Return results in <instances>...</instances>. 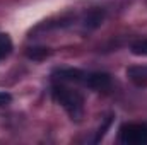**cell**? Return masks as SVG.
<instances>
[{
	"label": "cell",
	"mask_w": 147,
	"mask_h": 145,
	"mask_svg": "<svg viewBox=\"0 0 147 145\" xmlns=\"http://www.w3.org/2000/svg\"><path fill=\"white\" fill-rule=\"evenodd\" d=\"M50 55H51V50L46 46H33V48L26 50V56L29 60H34V62H41V60L48 58Z\"/></svg>",
	"instance_id": "52a82bcc"
},
{
	"label": "cell",
	"mask_w": 147,
	"mask_h": 145,
	"mask_svg": "<svg viewBox=\"0 0 147 145\" xmlns=\"http://www.w3.org/2000/svg\"><path fill=\"white\" fill-rule=\"evenodd\" d=\"M103 21H105V10L103 9H91L84 17V28L87 31L96 29L103 24Z\"/></svg>",
	"instance_id": "5b68a950"
},
{
	"label": "cell",
	"mask_w": 147,
	"mask_h": 145,
	"mask_svg": "<svg viewBox=\"0 0 147 145\" xmlns=\"http://www.w3.org/2000/svg\"><path fill=\"white\" fill-rule=\"evenodd\" d=\"M130 53L135 55V56H147V38L137 39L135 43H132Z\"/></svg>",
	"instance_id": "9c48e42d"
},
{
	"label": "cell",
	"mask_w": 147,
	"mask_h": 145,
	"mask_svg": "<svg viewBox=\"0 0 147 145\" xmlns=\"http://www.w3.org/2000/svg\"><path fill=\"white\" fill-rule=\"evenodd\" d=\"M86 70L80 68H58L55 70L57 79H60L62 82H75V84H84L86 79Z\"/></svg>",
	"instance_id": "277c9868"
},
{
	"label": "cell",
	"mask_w": 147,
	"mask_h": 145,
	"mask_svg": "<svg viewBox=\"0 0 147 145\" xmlns=\"http://www.w3.org/2000/svg\"><path fill=\"white\" fill-rule=\"evenodd\" d=\"M127 75L137 85H146L147 84V67H130L127 70Z\"/></svg>",
	"instance_id": "8992f818"
},
{
	"label": "cell",
	"mask_w": 147,
	"mask_h": 145,
	"mask_svg": "<svg viewBox=\"0 0 147 145\" xmlns=\"http://www.w3.org/2000/svg\"><path fill=\"white\" fill-rule=\"evenodd\" d=\"M10 101H12V96L9 92H2L0 91V106H7Z\"/></svg>",
	"instance_id": "30bf717a"
},
{
	"label": "cell",
	"mask_w": 147,
	"mask_h": 145,
	"mask_svg": "<svg viewBox=\"0 0 147 145\" xmlns=\"http://www.w3.org/2000/svg\"><path fill=\"white\" fill-rule=\"evenodd\" d=\"M120 142L125 145H147V123H125L120 126Z\"/></svg>",
	"instance_id": "7a4b0ae2"
},
{
	"label": "cell",
	"mask_w": 147,
	"mask_h": 145,
	"mask_svg": "<svg viewBox=\"0 0 147 145\" xmlns=\"http://www.w3.org/2000/svg\"><path fill=\"white\" fill-rule=\"evenodd\" d=\"M51 96L67 111L70 119L80 121V118L84 116V97L80 96V92L74 91V89L63 85V84H55L51 87Z\"/></svg>",
	"instance_id": "6da1fadb"
},
{
	"label": "cell",
	"mask_w": 147,
	"mask_h": 145,
	"mask_svg": "<svg viewBox=\"0 0 147 145\" xmlns=\"http://www.w3.org/2000/svg\"><path fill=\"white\" fill-rule=\"evenodd\" d=\"M12 53V39L9 34L0 33V60L7 58Z\"/></svg>",
	"instance_id": "ba28073f"
},
{
	"label": "cell",
	"mask_w": 147,
	"mask_h": 145,
	"mask_svg": "<svg viewBox=\"0 0 147 145\" xmlns=\"http://www.w3.org/2000/svg\"><path fill=\"white\" fill-rule=\"evenodd\" d=\"M82 85H86L92 91H106L111 87V77L110 73L105 72H87Z\"/></svg>",
	"instance_id": "3957f363"
}]
</instances>
